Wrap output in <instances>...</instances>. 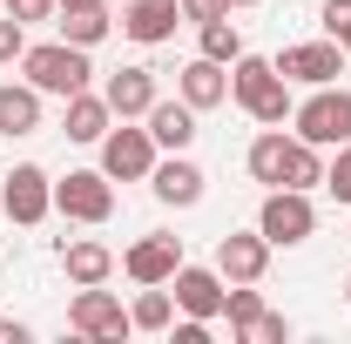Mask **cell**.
<instances>
[{
	"instance_id": "cell-27",
	"label": "cell",
	"mask_w": 351,
	"mask_h": 344,
	"mask_svg": "<svg viewBox=\"0 0 351 344\" xmlns=\"http://www.w3.org/2000/svg\"><path fill=\"white\" fill-rule=\"evenodd\" d=\"M324 189H331V196L351 210V142H338V156L324 162Z\"/></svg>"
},
{
	"instance_id": "cell-17",
	"label": "cell",
	"mask_w": 351,
	"mask_h": 344,
	"mask_svg": "<svg viewBox=\"0 0 351 344\" xmlns=\"http://www.w3.org/2000/svg\"><path fill=\"white\" fill-rule=\"evenodd\" d=\"M142 122H149V135H156V149H169V156L196 142V108H189L182 95H176V101H162V95H156V108H149Z\"/></svg>"
},
{
	"instance_id": "cell-33",
	"label": "cell",
	"mask_w": 351,
	"mask_h": 344,
	"mask_svg": "<svg viewBox=\"0 0 351 344\" xmlns=\"http://www.w3.org/2000/svg\"><path fill=\"white\" fill-rule=\"evenodd\" d=\"M169 331H176V344H210V317H182Z\"/></svg>"
},
{
	"instance_id": "cell-37",
	"label": "cell",
	"mask_w": 351,
	"mask_h": 344,
	"mask_svg": "<svg viewBox=\"0 0 351 344\" xmlns=\"http://www.w3.org/2000/svg\"><path fill=\"white\" fill-rule=\"evenodd\" d=\"M345 54H351V34H345Z\"/></svg>"
},
{
	"instance_id": "cell-2",
	"label": "cell",
	"mask_w": 351,
	"mask_h": 344,
	"mask_svg": "<svg viewBox=\"0 0 351 344\" xmlns=\"http://www.w3.org/2000/svg\"><path fill=\"white\" fill-rule=\"evenodd\" d=\"M21 68H27V82L41 88V95H82L88 82H95V61H88V47L75 41H41V47H27L21 54Z\"/></svg>"
},
{
	"instance_id": "cell-1",
	"label": "cell",
	"mask_w": 351,
	"mask_h": 344,
	"mask_svg": "<svg viewBox=\"0 0 351 344\" xmlns=\"http://www.w3.org/2000/svg\"><path fill=\"white\" fill-rule=\"evenodd\" d=\"M230 101L250 115V122H263V129H284L291 122V82L277 75V61H263V54H237L230 61Z\"/></svg>"
},
{
	"instance_id": "cell-34",
	"label": "cell",
	"mask_w": 351,
	"mask_h": 344,
	"mask_svg": "<svg viewBox=\"0 0 351 344\" xmlns=\"http://www.w3.org/2000/svg\"><path fill=\"white\" fill-rule=\"evenodd\" d=\"M61 7H108V0H61Z\"/></svg>"
},
{
	"instance_id": "cell-30",
	"label": "cell",
	"mask_w": 351,
	"mask_h": 344,
	"mask_svg": "<svg viewBox=\"0 0 351 344\" xmlns=\"http://www.w3.org/2000/svg\"><path fill=\"white\" fill-rule=\"evenodd\" d=\"M21 54H27V27L7 14V21H0V68H7V61H21Z\"/></svg>"
},
{
	"instance_id": "cell-13",
	"label": "cell",
	"mask_w": 351,
	"mask_h": 344,
	"mask_svg": "<svg viewBox=\"0 0 351 344\" xmlns=\"http://www.w3.org/2000/svg\"><path fill=\"white\" fill-rule=\"evenodd\" d=\"M122 270H129L135 284H169L176 270H182V236H142L122 250Z\"/></svg>"
},
{
	"instance_id": "cell-21",
	"label": "cell",
	"mask_w": 351,
	"mask_h": 344,
	"mask_svg": "<svg viewBox=\"0 0 351 344\" xmlns=\"http://www.w3.org/2000/svg\"><path fill=\"white\" fill-rule=\"evenodd\" d=\"M291 142H298V135H284V129H263L257 142H250V156H243V162H250V175H257L263 189H284V162H291Z\"/></svg>"
},
{
	"instance_id": "cell-16",
	"label": "cell",
	"mask_w": 351,
	"mask_h": 344,
	"mask_svg": "<svg viewBox=\"0 0 351 344\" xmlns=\"http://www.w3.org/2000/svg\"><path fill=\"white\" fill-rule=\"evenodd\" d=\"M176 21H182L176 0H129V7H122V34L142 41V47H162L176 34Z\"/></svg>"
},
{
	"instance_id": "cell-11",
	"label": "cell",
	"mask_w": 351,
	"mask_h": 344,
	"mask_svg": "<svg viewBox=\"0 0 351 344\" xmlns=\"http://www.w3.org/2000/svg\"><path fill=\"white\" fill-rule=\"evenodd\" d=\"M203 182H210V175L196 169L182 149H176L169 162L156 156V169H149V189H156V203H169V210H196V203H203Z\"/></svg>"
},
{
	"instance_id": "cell-25",
	"label": "cell",
	"mask_w": 351,
	"mask_h": 344,
	"mask_svg": "<svg viewBox=\"0 0 351 344\" xmlns=\"http://www.w3.org/2000/svg\"><path fill=\"white\" fill-rule=\"evenodd\" d=\"M223 317H230V331L243 338V331L263 317V291H250V284H230V291H223Z\"/></svg>"
},
{
	"instance_id": "cell-12",
	"label": "cell",
	"mask_w": 351,
	"mask_h": 344,
	"mask_svg": "<svg viewBox=\"0 0 351 344\" xmlns=\"http://www.w3.org/2000/svg\"><path fill=\"white\" fill-rule=\"evenodd\" d=\"M169 291H176V310L210 317V324L223 317V270L217 263H210V270H203V263H182V270L169 277Z\"/></svg>"
},
{
	"instance_id": "cell-10",
	"label": "cell",
	"mask_w": 351,
	"mask_h": 344,
	"mask_svg": "<svg viewBox=\"0 0 351 344\" xmlns=\"http://www.w3.org/2000/svg\"><path fill=\"white\" fill-rule=\"evenodd\" d=\"M217 270H223V284H263L270 236L263 230H230V236H217Z\"/></svg>"
},
{
	"instance_id": "cell-36",
	"label": "cell",
	"mask_w": 351,
	"mask_h": 344,
	"mask_svg": "<svg viewBox=\"0 0 351 344\" xmlns=\"http://www.w3.org/2000/svg\"><path fill=\"white\" fill-rule=\"evenodd\" d=\"M345 297H351V277H345Z\"/></svg>"
},
{
	"instance_id": "cell-38",
	"label": "cell",
	"mask_w": 351,
	"mask_h": 344,
	"mask_svg": "<svg viewBox=\"0 0 351 344\" xmlns=\"http://www.w3.org/2000/svg\"><path fill=\"white\" fill-rule=\"evenodd\" d=\"M345 243H351V230H345Z\"/></svg>"
},
{
	"instance_id": "cell-15",
	"label": "cell",
	"mask_w": 351,
	"mask_h": 344,
	"mask_svg": "<svg viewBox=\"0 0 351 344\" xmlns=\"http://www.w3.org/2000/svg\"><path fill=\"white\" fill-rule=\"evenodd\" d=\"M101 101L115 108V122L149 115V108H156V68H115V75L101 82Z\"/></svg>"
},
{
	"instance_id": "cell-18",
	"label": "cell",
	"mask_w": 351,
	"mask_h": 344,
	"mask_svg": "<svg viewBox=\"0 0 351 344\" xmlns=\"http://www.w3.org/2000/svg\"><path fill=\"white\" fill-rule=\"evenodd\" d=\"M115 129V108H108V101H101V95H68V115H61V135H68V142H101V135Z\"/></svg>"
},
{
	"instance_id": "cell-39",
	"label": "cell",
	"mask_w": 351,
	"mask_h": 344,
	"mask_svg": "<svg viewBox=\"0 0 351 344\" xmlns=\"http://www.w3.org/2000/svg\"><path fill=\"white\" fill-rule=\"evenodd\" d=\"M0 324H7V317H0Z\"/></svg>"
},
{
	"instance_id": "cell-3",
	"label": "cell",
	"mask_w": 351,
	"mask_h": 344,
	"mask_svg": "<svg viewBox=\"0 0 351 344\" xmlns=\"http://www.w3.org/2000/svg\"><path fill=\"white\" fill-rule=\"evenodd\" d=\"M291 129H298V142H311V149H338V142H351V88H311V101H298L291 108Z\"/></svg>"
},
{
	"instance_id": "cell-23",
	"label": "cell",
	"mask_w": 351,
	"mask_h": 344,
	"mask_svg": "<svg viewBox=\"0 0 351 344\" xmlns=\"http://www.w3.org/2000/svg\"><path fill=\"white\" fill-rule=\"evenodd\" d=\"M129 324L135 331H169L176 324V297L162 291V284H142V297L129 304Z\"/></svg>"
},
{
	"instance_id": "cell-8",
	"label": "cell",
	"mask_w": 351,
	"mask_h": 344,
	"mask_svg": "<svg viewBox=\"0 0 351 344\" xmlns=\"http://www.w3.org/2000/svg\"><path fill=\"white\" fill-rule=\"evenodd\" d=\"M149 169H156V135L149 129H108L101 135V175L108 182H149Z\"/></svg>"
},
{
	"instance_id": "cell-32",
	"label": "cell",
	"mask_w": 351,
	"mask_h": 344,
	"mask_svg": "<svg viewBox=\"0 0 351 344\" xmlns=\"http://www.w3.org/2000/svg\"><path fill=\"white\" fill-rule=\"evenodd\" d=\"M324 34H331V41L351 34V0H324Z\"/></svg>"
},
{
	"instance_id": "cell-4",
	"label": "cell",
	"mask_w": 351,
	"mask_h": 344,
	"mask_svg": "<svg viewBox=\"0 0 351 344\" xmlns=\"http://www.w3.org/2000/svg\"><path fill=\"white\" fill-rule=\"evenodd\" d=\"M68 331H82V338H95V344H122L135 324H129V310H122V297H115V291H101V284H75Z\"/></svg>"
},
{
	"instance_id": "cell-6",
	"label": "cell",
	"mask_w": 351,
	"mask_h": 344,
	"mask_svg": "<svg viewBox=\"0 0 351 344\" xmlns=\"http://www.w3.org/2000/svg\"><path fill=\"white\" fill-rule=\"evenodd\" d=\"M54 210L68 216V223H108L115 216V182L101 169H68L54 182Z\"/></svg>"
},
{
	"instance_id": "cell-24",
	"label": "cell",
	"mask_w": 351,
	"mask_h": 344,
	"mask_svg": "<svg viewBox=\"0 0 351 344\" xmlns=\"http://www.w3.org/2000/svg\"><path fill=\"white\" fill-rule=\"evenodd\" d=\"M284 189H324V156L311 142H291V162H284Z\"/></svg>"
},
{
	"instance_id": "cell-22",
	"label": "cell",
	"mask_w": 351,
	"mask_h": 344,
	"mask_svg": "<svg viewBox=\"0 0 351 344\" xmlns=\"http://www.w3.org/2000/svg\"><path fill=\"white\" fill-rule=\"evenodd\" d=\"M54 27H61V41H75V47H101L115 21H108V7H61Z\"/></svg>"
},
{
	"instance_id": "cell-14",
	"label": "cell",
	"mask_w": 351,
	"mask_h": 344,
	"mask_svg": "<svg viewBox=\"0 0 351 344\" xmlns=\"http://www.w3.org/2000/svg\"><path fill=\"white\" fill-rule=\"evenodd\" d=\"M176 95L203 115V108H223L230 101V68L210 61V54H196V61H182V75H176Z\"/></svg>"
},
{
	"instance_id": "cell-5",
	"label": "cell",
	"mask_w": 351,
	"mask_h": 344,
	"mask_svg": "<svg viewBox=\"0 0 351 344\" xmlns=\"http://www.w3.org/2000/svg\"><path fill=\"white\" fill-rule=\"evenodd\" d=\"M257 230L270 236V250H298L311 230H317V210H311V189H270L257 210Z\"/></svg>"
},
{
	"instance_id": "cell-9",
	"label": "cell",
	"mask_w": 351,
	"mask_h": 344,
	"mask_svg": "<svg viewBox=\"0 0 351 344\" xmlns=\"http://www.w3.org/2000/svg\"><path fill=\"white\" fill-rule=\"evenodd\" d=\"M277 75L284 82H304V88H324V82H338L345 75V41H298V47H284L277 54Z\"/></svg>"
},
{
	"instance_id": "cell-7",
	"label": "cell",
	"mask_w": 351,
	"mask_h": 344,
	"mask_svg": "<svg viewBox=\"0 0 351 344\" xmlns=\"http://www.w3.org/2000/svg\"><path fill=\"white\" fill-rule=\"evenodd\" d=\"M0 203H7V216H14L21 230H34V223H47V210H54V175H47L41 162H14Z\"/></svg>"
},
{
	"instance_id": "cell-31",
	"label": "cell",
	"mask_w": 351,
	"mask_h": 344,
	"mask_svg": "<svg viewBox=\"0 0 351 344\" xmlns=\"http://www.w3.org/2000/svg\"><path fill=\"white\" fill-rule=\"evenodd\" d=\"M176 7H182V21H196V27H203V21H223V14H230V0H176Z\"/></svg>"
},
{
	"instance_id": "cell-29",
	"label": "cell",
	"mask_w": 351,
	"mask_h": 344,
	"mask_svg": "<svg viewBox=\"0 0 351 344\" xmlns=\"http://www.w3.org/2000/svg\"><path fill=\"white\" fill-rule=\"evenodd\" d=\"M243 338H250V344H291V324H284L277 310H263V317L250 324V331H243Z\"/></svg>"
},
{
	"instance_id": "cell-19",
	"label": "cell",
	"mask_w": 351,
	"mask_h": 344,
	"mask_svg": "<svg viewBox=\"0 0 351 344\" xmlns=\"http://www.w3.org/2000/svg\"><path fill=\"white\" fill-rule=\"evenodd\" d=\"M61 270H68V284H108V277H115V250L95 243V236H75V243L61 250Z\"/></svg>"
},
{
	"instance_id": "cell-28",
	"label": "cell",
	"mask_w": 351,
	"mask_h": 344,
	"mask_svg": "<svg viewBox=\"0 0 351 344\" xmlns=\"http://www.w3.org/2000/svg\"><path fill=\"white\" fill-rule=\"evenodd\" d=\"M0 7H7L21 27H34V21H54V14H61V0H0Z\"/></svg>"
},
{
	"instance_id": "cell-26",
	"label": "cell",
	"mask_w": 351,
	"mask_h": 344,
	"mask_svg": "<svg viewBox=\"0 0 351 344\" xmlns=\"http://www.w3.org/2000/svg\"><path fill=\"white\" fill-rule=\"evenodd\" d=\"M203 54L223 61V68L243 54V34H237V21H230V14H223V21H203Z\"/></svg>"
},
{
	"instance_id": "cell-35",
	"label": "cell",
	"mask_w": 351,
	"mask_h": 344,
	"mask_svg": "<svg viewBox=\"0 0 351 344\" xmlns=\"http://www.w3.org/2000/svg\"><path fill=\"white\" fill-rule=\"evenodd\" d=\"M230 7H257V0H230Z\"/></svg>"
},
{
	"instance_id": "cell-20",
	"label": "cell",
	"mask_w": 351,
	"mask_h": 344,
	"mask_svg": "<svg viewBox=\"0 0 351 344\" xmlns=\"http://www.w3.org/2000/svg\"><path fill=\"white\" fill-rule=\"evenodd\" d=\"M34 129H41V88L7 82L0 88V135H34Z\"/></svg>"
}]
</instances>
